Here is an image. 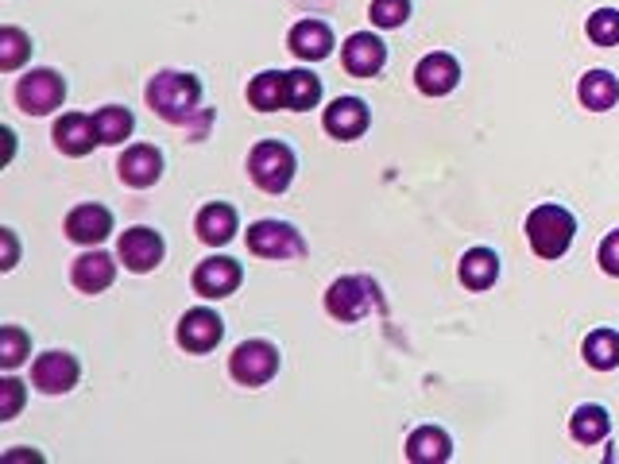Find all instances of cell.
I'll return each instance as SVG.
<instances>
[{
	"instance_id": "1",
	"label": "cell",
	"mask_w": 619,
	"mask_h": 464,
	"mask_svg": "<svg viewBox=\"0 0 619 464\" xmlns=\"http://www.w3.org/2000/svg\"><path fill=\"white\" fill-rule=\"evenodd\" d=\"M147 105L167 124H186L202 105V82L183 70H159L147 82Z\"/></svg>"
},
{
	"instance_id": "2",
	"label": "cell",
	"mask_w": 619,
	"mask_h": 464,
	"mask_svg": "<svg viewBox=\"0 0 619 464\" xmlns=\"http://www.w3.org/2000/svg\"><path fill=\"white\" fill-rule=\"evenodd\" d=\"M574 233H577V221H574V214H569L566 206H554V202H546V206L530 209L527 240H530V248H535V256L561 259L569 251V244H574Z\"/></svg>"
},
{
	"instance_id": "3",
	"label": "cell",
	"mask_w": 619,
	"mask_h": 464,
	"mask_svg": "<svg viewBox=\"0 0 619 464\" xmlns=\"http://www.w3.org/2000/svg\"><path fill=\"white\" fill-rule=\"evenodd\" d=\"M326 310H329V318L344 321V326L368 318V313H380L383 310L380 287H375L368 275H344V279H337L333 287L326 290Z\"/></svg>"
},
{
	"instance_id": "4",
	"label": "cell",
	"mask_w": 619,
	"mask_h": 464,
	"mask_svg": "<svg viewBox=\"0 0 619 464\" xmlns=\"http://www.w3.org/2000/svg\"><path fill=\"white\" fill-rule=\"evenodd\" d=\"M295 171H299V163L283 140H260L248 155V175L264 194H283L295 183Z\"/></svg>"
},
{
	"instance_id": "5",
	"label": "cell",
	"mask_w": 619,
	"mask_h": 464,
	"mask_svg": "<svg viewBox=\"0 0 619 464\" xmlns=\"http://www.w3.org/2000/svg\"><path fill=\"white\" fill-rule=\"evenodd\" d=\"M279 372V349L271 341H240L229 357V375L240 388H264Z\"/></svg>"
},
{
	"instance_id": "6",
	"label": "cell",
	"mask_w": 619,
	"mask_h": 464,
	"mask_svg": "<svg viewBox=\"0 0 619 464\" xmlns=\"http://www.w3.org/2000/svg\"><path fill=\"white\" fill-rule=\"evenodd\" d=\"M62 97H66V82H62V74H54V70H31V74H23L20 85H16V105L28 116L54 113V109L62 105Z\"/></svg>"
},
{
	"instance_id": "7",
	"label": "cell",
	"mask_w": 619,
	"mask_h": 464,
	"mask_svg": "<svg viewBox=\"0 0 619 464\" xmlns=\"http://www.w3.org/2000/svg\"><path fill=\"white\" fill-rule=\"evenodd\" d=\"M248 251L260 259H295L307 251L302 236L295 233V225L287 221H256L248 229Z\"/></svg>"
},
{
	"instance_id": "8",
	"label": "cell",
	"mask_w": 619,
	"mask_h": 464,
	"mask_svg": "<svg viewBox=\"0 0 619 464\" xmlns=\"http://www.w3.org/2000/svg\"><path fill=\"white\" fill-rule=\"evenodd\" d=\"M221 337H225V321L217 318L209 306H194V310H186L183 321H178V344H183L186 352L217 349Z\"/></svg>"
},
{
	"instance_id": "9",
	"label": "cell",
	"mask_w": 619,
	"mask_h": 464,
	"mask_svg": "<svg viewBox=\"0 0 619 464\" xmlns=\"http://www.w3.org/2000/svg\"><path fill=\"white\" fill-rule=\"evenodd\" d=\"M78 375H82V368H78V360L70 357V352H43V357L31 364V383H35L43 395H66L70 388L78 383Z\"/></svg>"
},
{
	"instance_id": "10",
	"label": "cell",
	"mask_w": 619,
	"mask_h": 464,
	"mask_svg": "<svg viewBox=\"0 0 619 464\" xmlns=\"http://www.w3.org/2000/svg\"><path fill=\"white\" fill-rule=\"evenodd\" d=\"M116 175L132 190H147L163 178V152L155 144H132L116 163Z\"/></svg>"
},
{
	"instance_id": "11",
	"label": "cell",
	"mask_w": 619,
	"mask_h": 464,
	"mask_svg": "<svg viewBox=\"0 0 619 464\" xmlns=\"http://www.w3.org/2000/svg\"><path fill=\"white\" fill-rule=\"evenodd\" d=\"M240 279H245V271L229 256H209L194 267V290L202 298H229L240 287Z\"/></svg>"
},
{
	"instance_id": "12",
	"label": "cell",
	"mask_w": 619,
	"mask_h": 464,
	"mask_svg": "<svg viewBox=\"0 0 619 464\" xmlns=\"http://www.w3.org/2000/svg\"><path fill=\"white\" fill-rule=\"evenodd\" d=\"M116 251H121V264L128 267V271L147 275V271H155L163 259V236L155 229H147V225H136V229H128L121 236Z\"/></svg>"
},
{
	"instance_id": "13",
	"label": "cell",
	"mask_w": 619,
	"mask_h": 464,
	"mask_svg": "<svg viewBox=\"0 0 619 464\" xmlns=\"http://www.w3.org/2000/svg\"><path fill=\"white\" fill-rule=\"evenodd\" d=\"M341 62L352 78H375L383 70V62H388V47H383L372 31H357V35L344 39Z\"/></svg>"
},
{
	"instance_id": "14",
	"label": "cell",
	"mask_w": 619,
	"mask_h": 464,
	"mask_svg": "<svg viewBox=\"0 0 619 464\" xmlns=\"http://www.w3.org/2000/svg\"><path fill=\"white\" fill-rule=\"evenodd\" d=\"M414 82H419V90L426 93V97H445V93H453L457 90V82H461L457 59L445 54V51L426 54V59L414 66Z\"/></svg>"
},
{
	"instance_id": "15",
	"label": "cell",
	"mask_w": 619,
	"mask_h": 464,
	"mask_svg": "<svg viewBox=\"0 0 619 464\" xmlns=\"http://www.w3.org/2000/svg\"><path fill=\"white\" fill-rule=\"evenodd\" d=\"M109 233H113V214H109L105 206H97V202H85V206H74L66 214V236L74 244L93 248V244H101Z\"/></svg>"
},
{
	"instance_id": "16",
	"label": "cell",
	"mask_w": 619,
	"mask_h": 464,
	"mask_svg": "<svg viewBox=\"0 0 619 464\" xmlns=\"http://www.w3.org/2000/svg\"><path fill=\"white\" fill-rule=\"evenodd\" d=\"M368 105L360 97H337L333 105L326 109V116H321V124H326V132L333 140H357L364 136L368 128Z\"/></svg>"
},
{
	"instance_id": "17",
	"label": "cell",
	"mask_w": 619,
	"mask_h": 464,
	"mask_svg": "<svg viewBox=\"0 0 619 464\" xmlns=\"http://www.w3.org/2000/svg\"><path fill=\"white\" fill-rule=\"evenodd\" d=\"M93 144H101L93 116H85V113H66L59 124H54V147H59L62 155H74V159H82V155L93 152Z\"/></svg>"
},
{
	"instance_id": "18",
	"label": "cell",
	"mask_w": 619,
	"mask_h": 464,
	"mask_svg": "<svg viewBox=\"0 0 619 464\" xmlns=\"http://www.w3.org/2000/svg\"><path fill=\"white\" fill-rule=\"evenodd\" d=\"M113 279H116V264L105 251H85V256H78L74 267H70V282H74L82 295H101V290L113 287Z\"/></svg>"
},
{
	"instance_id": "19",
	"label": "cell",
	"mask_w": 619,
	"mask_h": 464,
	"mask_svg": "<svg viewBox=\"0 0 619 464\" xmlns=\"http://www.w3.org/2000/svg\"><path fill=\"white\" fill-rule=\"evenodd\" d=\"M287 47L295 51V59L321 62V59H329V51H333V31H329V23H321V20H302L291 28Z\"/></svg>"
},
{
	"instance_id": "20",
	"label": "cell",
	"mask_w": 619,
	"mask_h": 464,
	"mask_svg": "<svg viewBox=\"0 0 619 464\" xmlns=\"http://www.w3.org/2000/svg\"><path fill=\"white\" fill-rule=\"evenodd\" d=\"M453 457V442L445 430L437 426H419L406 437V461L411 464H442Z\"/></svg>"
},
{
	"instance_id": "21",
	"label": "cell",
	"mask_w": 619,
	"mask_h": 464,
	"mask_svg": "<svg viewBox=\"0 0 619 464\" xmlns=\"http://www.w3.org/2000/svg\"><path fill=\"white\" fill-rule=\"evenodd\" d=\"M194 229H198V236L209 248H221V244H229L237 236V209L225 206V202H209L198 214V221H194Z\"/></svg>"
},
{
	"instance_id": "22",
	"label": "cell",
	"mask_w": 619,
	"mask_h": 464,
	"mask_svg": "<svg viewBox=\"0 0 619 464\" xmlns=\"http://www.w3.org/2000/svg\"><path fill=\"white\" fill-rule=\"evenodd\" d=\"M457 275L468 290H488L492 282L499 279V256L492 248H468L465 256H461Z\"/></svg>"
},
{
	"instance_id": "23",
	"label": "cell",
	"mask_w": 619,
	"mask_h": 464,
	"mask_svg": "<svg viewBox=\"0 0 619 464\" xmlns=\"http://www.w3.org/2000/svg\"><path fill=\"white\" fill-rule=\"evenodd\" d=\"M577 97L592 113H605V109H612L619 101V78L608 74V70H589L581 78V85H577Z\"/></svg>"
},
{
	"instance_id": "24",
	"label": "cell",
	"mask_w": 619,
	"mask_h": 464,
	"mask_svg": "<svg viewBox=\"0 0 619 464\" xmlns=\"http://www.w3.org/2000/svg\"><path fill=\"white\" fill-rule=\"evenodd\" d=\"M248 101L260 113H276L279 105L287 109V74L283 70H264L248 82Z\"/></svg>"
},
{
	"instance_id": "25",
	"label": "cell",
	"mask_w": 619,
	"mask_h": 464,
	"mask_svg": "<svg viewBox=\"0 0 619 464\" xmlns=\"http://www.w3.org/2000/svg\"><path fill=\"white\" fill-rule=\"evenodd\" d=\"M581 357L597 372H612V368H619V333L616 329H592L581 344Z\"/></svg>"
},
{
	"instance_id": "26",
	"label": "cell",
	"mask_w": 619,
	"mask_h": 464,
	"mask_svg": "<svg viewBox=\"0 0 619 464\" xmlns=\"http://www.w3.org/2000/svg\"><path fill=\"white\" fill-rule=\"evenodd\" d=\"M608 430H612V419H608V411H605V406H597V403L577 406L574 419H569V434H574L581 445H597V442H605Z\"/></svg>"
},
{
	"instance_id": "27",
	"label": "cell",
	"mask_w": 619,
	"mask_h": 464,
	"mask_svg": "<svg viewBox=\"0 0 619 464\" xmlns=\"http://www.w3.org/2000/svg\"><path fill=\"white\" fill-rule=\"evenodd\" d=\"M93 124H97V140L101 144H124L136 128V116L121 105H105L101 113H93Z\"/></svg>"
},
{
	"instance_id": "28",
	"label": "cell",
	"mask_w": 619,
	"mask_h": 464,
	"mask_svg": "<svg viewBox=\"0 0 619 464\" xmlns=\"http://www.w3.org/2000/svg\"><path fill=\"white\" fill-rule=\"evenodd\" d=\"M321 101V78L310 70H291L287 74V109L291 113H307Z\"/></svg>"
},
{
	"instance_id": "29",
	"label": "cell",
	"mask_w": 619,
	"mask_h": 464,
	"mask_svg": "<svg viewBox=\"0 0 619 464\" xmlns=\"http://www.w3.org/2000/svg\"><path fill=\"white\" fill-rule=\"evenodd\" d=\"M31 54V39L20 28H0V70H20Z\"/></svg>"
},
{
	"instance_id": "30",
	"label": "cell",
	"mask_w": 619,
	"mask_h": 464,
	"mask_svg": "<svg viewBox=\"0 0 619 464\" xmlns=\"http://www.w3.org/2000/svg\"><path fill=\"white\" fill-rule=\"evenodd\" d=\"M28 352H31V337L23 333L20 326H4L0 329V368H20L23 360H28Z\"/></svg>"
},
{
	"instance_id": "31",
	"label": "cell",
	"mask_w": 619,
	"mask_h": 464,
	"mask_svg": "<svg viewBox=\"0 0 619 464\" xmlns=\"http://www.w3.org/2000/svg\"><path fill=\"white\" fill-rule=\"evenodd\" d=\"M589 39L597 47H616L619 43V12L616 8H600V12L589 16Z\"/></svg>"
},
{
	"instance_id": "32",
	"label": "cell",
	"mask_w": 619,
	"mask_h": 464,
	"mask_svg": "<svg viewBox=\"0 0 619 464\" xmlns=\"http://www.w3.org/2000/svg\"><path fill=\"white\" fill-rule=\"evenodd\" d=\"M372 23L375 28H403L411 20V0H372Z\"/></svg>"
},
{
	"instance_id": "33",
	"label": "cell",
	"mask_w": 619,
	"mask_h": 464,
	"mask_svg": "<svg viewBox=\"0 0 619 464\" xmlns=\"http://www.w3.org/2000/svg\"><path fill=\"white\" fill-rule=\"evenodd\" d=\"M23 406V383L20 380H0V422H12Z\"/></svg>"
},
{
	"instance_id": "34",
	"label": "cell",
	"mask_w": 619,
	"mask_h": 464,
	"mask_svg": "<svg viewBox=\"0 0 619 464\" xmlns=\"http://www.w3.org/2000/svg\"><path fill=\"white\" fill-rule=\"evenodd\" d=\"M600 267L619 279V229L608 233L605 240H600Z\"/></svg>"
},
{
	"instance_id": "35",
	"label": "cell",
	"mask_w": 619,
	"mask_h": 464,
	"mask_svg": "<svg viewBox=\"0 0 619 464\" xmlns=\"http://www.w3.org/2000/svg\"><path fill=\"white\" fill-rule=\"evenodd\" d=\"M0 240H4V264H0V267H4V271H12V267H16V236H12V229L0 233Z\"/></svg>"
}]
</instances>
